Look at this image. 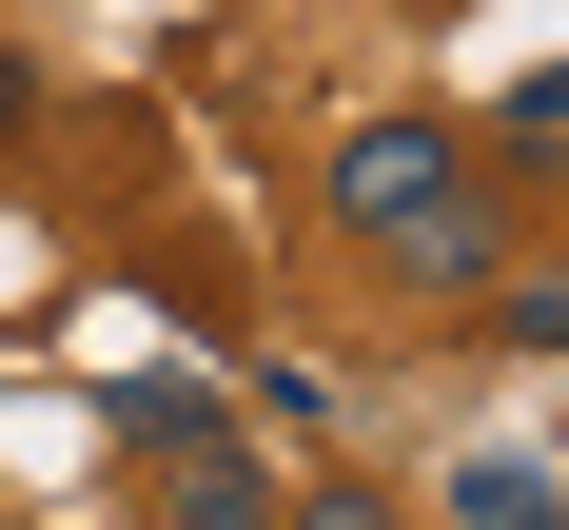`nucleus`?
<instances>
[{
	"mask_svg": "<svg viewBox=\"0 0 569 530\" xmlns=\"http://www.w3.org/2000/svg\"><path fill=\"white\" fill-rule=\"evenodd\" d=\"M335 236H353L393 294H491V256H511V177L471 158L452 118H353V138H335Z\"/></svg>",
	"mask_w": 569,
	"mask_h": 530,
	"instance_id": "nucleus-1",
	"label": "nucleus"
},
{
	"mask_svg": "<svg viewBox=\"0 0 569 530\" xmlns=\"http://www.w3.org/2000/svg\"><path fill=\"white\" fill-rule=\"evenodd\" d=\"M158 530H276V452L177 432V452H158Z\"/></svg>",
	"mask_w": 569,
	"mask_h": 530,
	"instance_id": "nucleus-2",
	"label": "nucleus"
},
{
	"mask_svg": "<svg viewBox=\"0 0 569 530\" xmlns=\"http://www.w3.org/2000/svg\"><path fill=\"white\" fill-rule=\"evenodd\" d=\"M452 511H471V530H550V452H471Z\"/></svg>",
	"mask_w": 569,
	"mask_h": 530,
	"instance_id": "nucleus-3",
	"label": "nucleus"
},
{
	"mask_svg": "<svg viewBox=\"0 0 569 530\" xmlns=\"http://www.w3.org/2000/svg\"><path fill=\"white\" fill-rule=\"evenodd\" d=\"M118 432H138V452H177V432H217V393H197V373H118Z\"/></svg>",
	"mask_w": 569,
	"mask_h": 530,
	"instance_id": "nucleus-4",
	"label": "nucleus"
},
{
	"mask_svg": "<svg viewBox=\"0 0 569 530\" xmlns=\"http://www.w3.org/2000/svg\"><path fill=\"white\" fill-rule=\"evenodd\" d=\"M276 530H393V491H353V471H315V491H276Z\"/></svg>",
	"mask_w": 569,
	"mask_h": 530,
	"instance_id": "nucleus-5",
	"label": "nucleus"
},
{
	"mask_svg": "<svg viewBox=\"0 0 569 530\" xmlns=\"http://www.w3.org/2000/svg\"><path fill=\"white\" fill-rule=\"evenodd\" d=\"M20 118H40V59H20V40H0V138H20Z\"/></svg>",
	"mask_w": 569,
	"mask_h": 530,
	"instance_id": "nucleus-6",
	"label": "nucleus"
}]
</instances>
